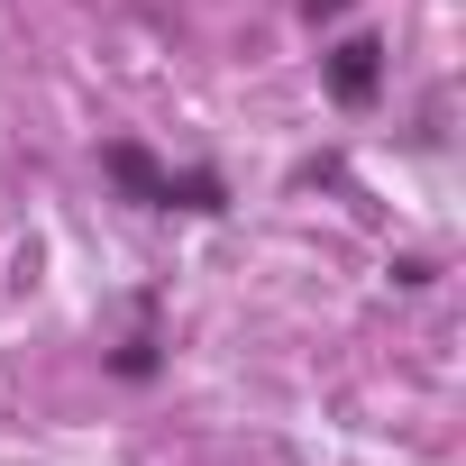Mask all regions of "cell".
<instances>
[{
	"instance_id": "obj_2",
	"label": "cell",
	"mask_w": 466,
	"mask_h": 466,
	"mask_svg": "<svg viewBox=\"0 0 466 466\" xmlns=\"http://www.w3.org/2000/svg\"><path fill=\"white\" fill-rule=\"evenodd\" d=\"M329 92H339L348 110H366V101L384 92V37H339V56H329Z\"/></svg>"
},
{
	"instance_id": "obj_1",
	"label": "cell",
	"mask_w": 466,
	"mask_h": 466,
	"mask_svg": "<svg viewBox=\"0 0 466 466\" xmlns=\"http://www.w3.org/2000/svg\"><path fill=\"white\" fill-rule=\"evenodd\" d=\"M101 165H110V183H119L128 201H147V210H228V183H219V174H165L137 137H119Z\"/></svg>"
},
{
	"instance_id": "obj_3",
	"label": "cell",
	"mask_w": 466,
	"mask_h": 466,
	"mask_svg": "<svg viewBox=\"0 0 466 466\" xmlns=\"http://www.w3.org/2000/svg\"><path fill=\"white\" fill-rule=\"evenodd\" d=\"M302 10H311V19H339V10H348V0H302Z\"/></svg>"
}]
</instances>
